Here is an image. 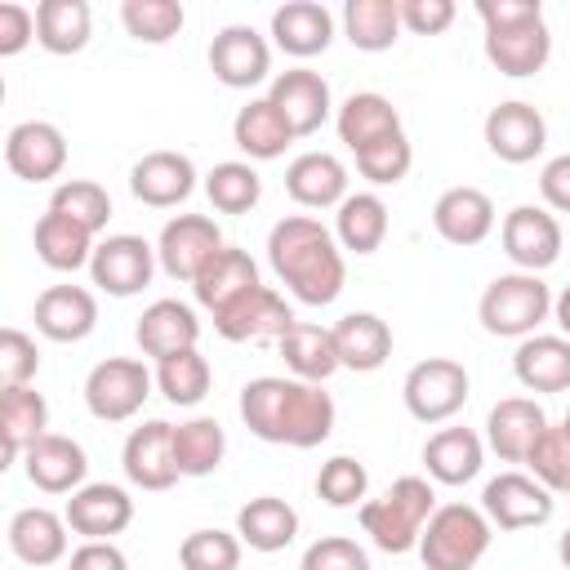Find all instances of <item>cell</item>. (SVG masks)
<instances>
[{
	"label": "cell",
	"mask_w": 570,
	"mask_h": 570,
	"mask_svg": "<svg viewBox=\"0 0 570 570\" xmlns=\"http://www.w3.org/2000/svg\"><path fill=\"white\" fill-rule=\"evenodd\" d=\"M67 570H129V561H125V552H120L111 539H85V543L71 552Z\"/></svg>",
	"instance_id": "cell-55"
},
{
	"label": "cell",
	"mask_w": 570,
	"mask_h": 570,
	"mask_svg": "<svg viewBox=\"0 0 570 570\" xmlns=\"http://www.w3.org/2000/svg\"><path fill=\"white\" fill-rule=\"evenodd\" d=\"M557 557H561V566L570 570V525L561 530V539H557Z\"/></svg>",
	"instance_id": "cell-59"
},
{
	"label": "cell",
	"mask_w": 570,
	"mask_h": 570,
	"mask_svg": "<svg viewBox=\"0 0 570 570\" xmlns=\"http://www.w3.org/2000/svg\"><path fill=\"white\" fill-rule=\"evenodd\" d=\"M485 463V445L472 428H441L436 436H428L423 445V468L432 481L441 485H463L481 472Z\"/></svg>",
	"instance_id": "cell-32"
},
{
	"label": "cell",
	"mask_w": 570,
	"mask_h": 570,
	"mask_svg": "<svg viewBox=\"0 0 570 570\" xmlns=\"http://www.w3.org/2000/svg\"><path fill=\"white\" fill-rule=\"evenodd\" d=\"M552 312V289L534 272H503L485 285L476 316L494 338H530Z\"/></svg>",
	"instance_id": "cell-5"
},
{
	"label": "cell",
	"mask_w": 570,
	"mask_h": 570,
	"mask_svg": "<svg viewBox=\"0 0 570 570\" xmlns=\"http://www.w3.org/2000/svg\"><path fill=\"white\" fill-rule=\"evenodd\" d=\"M94 36V9L85 0H40L36 4V40L49 53H80Z\"/></svg>",
	"instance_id": "cell-38"
},
{
	"label": "cell",
	"mask_w": 570,
	"mask_h": 570,
	"mask_svg": "<svg viewBox=\"0 0 570 570\" xmlns=\"http://www.w3.org/2000/svg\"><path fill=\"white\" fill-rule=\"evenodd\" d=\"M205 196L218 214H249L263 196V178L249 160H223L205 174Z\"/></svg>",
	"instance_id": "cell-43"
},
{
	"label": "cell",
	"mask_w": 570,
	"mask_h": 570,
	"mask_svg": "<svg viewBox=\"0 0 570 570\" xmlns=\"http://www.w3.org/2000/svg\"><path fill=\"white\" fill-rule=\"evenodd\" d=\"M267 263L281 285L307 307H330L347 281L343 249L334 245L330 227L312 214H289L267 232Z\"/></svg>",
	"instance_id": "cell-2"
},
{
	"label": "cell",
	"mask_w": 570,
	"mask_h": 570,
	"mask_svg": "<svg viewBox=\"0 0 570 570\" xmlns=\"http://www.w3.org/2000/svg\"><path fill=\"white\" fill-rule=\"evenodd\" d=\"M31 40H36V13L18 0H4L0 4V58L22 53Z\"/></svg>",
	"instance_id": "cell-54"
},
{
	"label": "cell",
	"mask_w": 570,
	"mask_h": 570,
	"mask_svg": "<svg viewBox=\"0 0 570 570\" xmlns=\"http://www.w3.org/2000/svg\"><path fill=\"white\" fill-rule=\"evenodd\" d=\"M294 325L289 303L272 285H254L240 298H232L223 312H214V330L227 343H249V338H281Z\"/></svg>",
	"instance_id": "cell-12"
},
{
	"label": "cell",
	"mask_w": 570,
	"mask_h": 570,
	"mask_svg": "<svg viewBox=\"0 0 570 570\" xmlns=\"http://www.w3.org/2000/svg\"><path fill=\"white\" fill-rule=\"evenodd\" d=\"M120 468H125L129 485H138V490H169L183 476L178 472V459H174V423L151 419V423L134 428L125 436Z\"/></svg>",
	"instance_id": "cell-13"
},
{
	"label": "cell",
	"mask_w": 570,
	"mask_h": 570,
	"mask_svg": "<svg viewBox=\"0 0 570 570\" xmlns=\"http://www.w3.org/2000/svg\"><path fill=\"white\" fill-rule=\"evenodd\" d=\"M334 125H338V142L356 156L361 147H370V142H379V138H387V134H401V111L383 98V94H352L343 107H338V116H334Z\"/></svg>",
	"instance_id": "cell-35"
},
{
	"label": "cell",
	"mask_w": 570,
	"mask_h": 570,
	"mask_svg": "<svg viewBox=\"0 0 570 570\" xmlns=\"http://www.w3.org/2000/svg\"><path fill=\"white\" fill-rule=\"evenodd\" d=\"M432 227L450 245H481L494 232V200L481 187H450L432 205Z\"/></svg>",
	"instance_id": "cell-23"
},
{
	"label": "cell",
	"mask_w": 570,
	"mask_h": 570,
	"mask_svg": "<svg viewBox=\"0 0 570 570\" xmlns=\"http://www.w3.org/2000/svg\"><path fill=\"white\" fill-rule=\"evenodd\" d=\"M134 338H138L142 356L165 361V356H174V352L196 347L200 321H196V312H191L187 303H178V298H156L151 307H142V316H138V325H134Z\"/></svg>",
	"instance_id": "cell-25"
},
{
	"label": "cell",
	"mask_w": 570,
	"mask_h": 570,
	"mask_svg": "<svg viewBox=\"0 0 570 570\" xmlns=\"http://www.w3.org/2000/svg\"><path fill=\"white\" fill-rule=\"evenodd\" d=\"M227 454V432L218 419H187L174 428V459H178V472L183 476H209Z\"/></svg>",
	"instance_id": "cell-42"
},
{
	"label": "cell",
	"mask_w": 570,
	"mask_h": 570,
	"mask_svg": "<svg viewBox=\"0 0 570 570\" xmlns=\"http://www.w3.org/2000/svg\"><path fill=\"white\" fill-rule=\"evenodd\" d=\"M494 539V525L472 503H441L419 539V557L428 570H472Z\"/></svg>",
	"instance_id": "cell-4"
},
{
	"label": "cell",
	"mask_w": 570,
	"mask_h": 570,
	"mask_svg": "<svg viewBox=\"0 0 570 570\" xmlns=\"http://www.w3.org/2000/svg\"><path fill=\"white\" fill-rule=\"evenodd\" d=\"M485 147L508 165H525L548 147V120L539 116V107L508 98L485 116Z\"/></svg>",
	"instance_id": "cell-16"
},
{
	"label": "cell",
	"mask_w": 570,
	"mask_h": 570,
	"mask_svg": "<svg viewBox=\"0 0 570 570\" xmlns=\"http://www.w3.org/2000/svg\"><path fill=\"white\" fill-rule=\"evenodd\" d=\"M209 71L227 85V89H254L267 80L272 71V49L254 27H223L209 40Z\"/></svg>",
	"instance_id": "cell-17"
},
{
	"label": "cell",
	"mask_w": 570,
	"mask_h": 570,
	"mask_svg": "<svg viewBox=\"0 0 570 570\" xmlns=\"http://www.w3.org/2000/svg\"><path fill=\"white\" fill-rule=\"evenodd\" d=\"M49 428V405L45 396L22 383V387H4L0 392V436H4V463H13L18 454H27V445H36Z\"/></svg>",
	"instance_id": "cell-37"
},
{
	"label": "cell",
	"mask_w": 570,
	"mask_h": 570,
	"mask_svg": "<svg viewBox=\"0 0 570 570\" xmlns=\"http://www.w3.org/2000/svg\"><path fill=\"white\" fill-rule=\"evenodd\" d=\"M285 191L303 205V209H330L347 200V169L338 156L330 151H303L289 160L285 169Z\"/></svg>",
	"instance_id": "cell-27"
},
{
	"label": "cell",
	"mask_w": 570,
	"mask_h": 570,
	"mask_svg": "<svg viewBox=\"0 0 570 570\" xmlns=\"http://www.w3.org/2000/svg\"><path fill=\"white\" fill-rule=\"evenodd\" d=\"M4 165L22 183H49L67 165V138L49 120H22L4 138Z\"/></svg>",
	"instance_id": "cell-14"
},
{
	"label": "cell",
	"mask_w": 570,
	"mask_h": 570,
	"mask_svg": "<svg viewBox=\"0 0 570 570\" xmlns=\"http://www.w3.org/2000/svg\"><path fill=\"white\" fill-rule=\"evenodd\" d=\"M22 468H27V481L36 490H45V494H76L85 485L89 459H85L80 441L58 436V432H45L36 445H27Z\"/></svg>",
	"instance_id": "cell-19"
},
{
	"label": "cell",
	"mask_w": 570,
	"mask_h": 570,
	"mask_svg": "<svg viewBox=\"0 0 570 570\" xmlns=\"http://www.w3.org/2000/svg\"><path fill=\"white\" fill-rule=\"evenodd\" d=\"M120 22H125V31H129L134 40H142V45H165V40H174V36L183 31L187 13H183L178 0H125V4H120Z\"/></svg>",
	"instance_id": "cell-45"
},
{
	"label": "cell",
	"mask_w": 570,
	"mask_h": 570,
	"mask_svg": "<svg viewBox=\"0 0 570 570\" xmlns=\"http://www.w3.org/2000/svg\"><path fill=\"white\" fill-rule=\"evenodd\" d=\"M410 165H414V147H410L405 134H387V138H379V142H370V147L356 151V169H361L374 187L401 183V178L410 174Z\"/></svg>",
	"instance_id": "cell-48"
},
{
	"label": "cell",
	"mask_w": 570,
	"mask_h": 570,
	"mask_svg": "<svg viewBox=\"0 0 570 570\" xmlns=\"http://www.w3.org/2000/svg\"><path fill=\"white\" fill-rule=\"evenodd\" d=\"M298 570H370V557L356 539L347 534H325L316 543H307Z\"/></svg>",
	"instance_id": "cell-51"
},
{
	"label": "cell",
	"mask_w": 570,
	"mask_h": 570,
	"mask_svg": "<svg viewBox=\"0 0 570 570\" xmlns=\"http://www.w3.org/2000/svg\"><path fill=\"white\" fill-rule=\"evenodd\" d=\"M548 414L539 401L530 396H503L490 419H485V441L503 463H525V454L534 450V441L543 436Z\"/></svg>",
	"instance_id": "cell-22"
},
{
	"label": "cell",
	"mask_w": 570,
	"mask_h": 570,
	"mask_svg": "<svg viewBox=\"0 0 570 570\" xmlns=\"http://www.w3.org/2000/svg\"><path fill=\"white\" fill-rule=\"evenodd\" d=\"M240 534L227 530H191L178 543V561L183 570H236L240 566Z\"/></svg>",
	"instance_id": "cell-47"
},
{
	"label": "cell",
	"mask_w": 570,
	"mask_h": 570,
	"mask_svg": "<svg viewBox=\"0 0 570 570\" xmlns=\"http://www.w3.org/2000/svg\"><path fill=\"white\" fill-rule=\"evenodd\" d=\"M365 490H370V472H365V463H356L352 454H334V459L321 463V472H316V494H321L330 508H352V503L365 499Z\"/></svg>",
	"instance_id": "cell-49"
},
{
	"label": "cell",
	"mask_w": 570,
	"mask_h": 570,
	"mask_svg": "<svg viewBox=\"0 0 570 570\" xmlns=\"http://www.w3.org/2000/svg\"><path fill=\"white\" fill-rule=\"evenodd\" d=\"M343 36L361 53H383L401 36V0H347L343 4Z\"/></svg>",
	"instance_id": "cell-40"
},
{
	"label": "cell",
	"mask_w": 570,
	"mask_h": 570,
	"mask_svg": "<svg viewBox=\"0 0 570 570\" xmlns=\"http://www.w3.org/2000/svg\"><path fill=\"white\" fill-rule=\"evenodd\" d=\"M240 419L258 441L312 450L334 432V396L303 379H249L240 387Z\"/></svg>",
	"instance_id": "cell-1"
},
{
	"label": "cell",
	"mask_w": 570,
	"mask_h": 570,
	"mask_svg": "<svg viewBox=\"0 0 570 570\" xmlns=\"http://www.w3.org/2000/svg\"><path fill=\"white\" fill-rule=\"evenodd\" d=\"M539 196H543L552 209L570 214V151H561V156H552V160L543 165V174H539Z\"/></svg>",
	"instance_id": "cell-56"
},
{
	"label": "cell",
	"mask_w": 570,
	"mask_h": 570,
	"mask_svg": "<svg viewBox=\"0 0 570 570\" xmlns=\"http://www.w3.org/2000/svg\"><path fill=\"white\" fill-rule=\"evenodd\" d=\"M196 187V165L183 151H147L134 169H129V191L151 205V209H169L183 205Z\"/></svg>",
	"instance_id": "cell-20"
},
{
	"label": "cell",
	"mask_w": 570,
	"mask_h": 570,
	"mask_svg": "<svg viewBox=\"0 0 570 570\" xmlns=\"http://www.w3.org/2000/svg\"><path fill=\"white\" fill-rule=\"evenodd\" d=\"M561 428H566V436H570V410H566V423H561Z\"/></svg>",
	"instance_id": "cell-60"
},
{
	"label": "cell",
	"mask_w": 570,
	"mask_h": 570,
	"mask_svg": "<svg viewBox=\"0 0 570 570\" xmlns=\"http://www.w3.org/2000/svg\"><path fill=\"white\" fill-rule=\"evenodd\" d=\"M36 370H40V347H36V338L9 325V330L0 334V379H4V387L31 383Z\"/></svg>",
	"instance_id": "cell-52"
},
{
	"label": "cell",
	"mask_w": 570,
	"mask_h": 570,
	"mask_svg": "<svg viewBox=\"0 0 570 570\" xmlns=\"http://www.w3.org/2000/svg\"><path fill=\"white\" fill-rule=\"evenodd\" d=\"M503 254L517 263V272H543L561 258V223L539 205H517L503 218Z\"/></svg>",
	"instance_id": "cell-11"
},
{
	"label": "cell",
	"mask_w": 570,
	"mask_h": 570,
	"mask_svg": "<svg viewBox=\"0 0 570 570\" xmlns=\"http://www.w3.org/2000/svg\"><path fill=\"white\" fill-rule=\"evenodd\" d=\"M334 347H338V365L343 370L370 374L392 356V330L374 312H347L334 325Z\"/></svg>",
	"instance_id": "cell-31"
},
{
	"label": "cell",
	"mask_w": 570,
	"mask_h": 570,
	"mask_svg": "<svg viewBox=\"0 0 570 570\" xmlns=\"http://www.w3.org/2000/svg\"><path fill=\"white\" fill-rule=\"evenodd\" d=\"M566 494H570V490H566Z\"/></svg>",
	"instance_id": "cell-61"
},
{
	"label": "cell",
	"mask_w": 570,
	"mask_h": 570,
	"mask_svg": "<svg viewBox=\"0 0 570 570\" xmlns=\"http://www.w3.org/2000/svg\"><path fill=\"white\" fill-rule=\"evenodd\" d=\"M481 512L499 530H534L552 521V490L539 485L530 472H499L481 490Z\"/></svg>",
	"instance_id": "cell-9"
},
{
	"label": "cell",
	"mask_w": 570,
	"mask_h": 570,
	"mask_svg": "<svg viewBox=\"0 0 570 570\" xmlns=\"http://www.w3.org/2000/svg\"><path fill=\"white\" fill-rule=\"evenodd\" d=\"M454 22V0H401V27L414 36H436Z\"/></svg>",
	"instance_id": "cell-53"
},
{
	"label": "cell",
	"mask_w": 570,
	"mask_h": 570,
	"mask_svg": "<svg viewBox=\"0 0 570 570\" xmlns=\"http://www.w3.org/2000/svg\"><path fill=\"white\" fill-rule=\"evenodd\" d=\"M67 525L85 539H111L120 534L129 521H134V499L129 490L120 485H107V481H94V485H80L71 499H67Z\"/></svg>",
	"instance_id": "cell-24"
},
{
	"label": "cell",
	"mask_w": 570,
	"mask_h": 570,
	"mask_svg": "<svg viewBox=\"0 0 570 570\" xmlns=\"http://www.w3.org/2000/svg\"><path fill=\"white\" fill-rule=\"evenodd\" d=\"M36 330L53 343H80L98 325V298L85 285H49L36 298Z\"/></svg>",
	"instance_id": "cell-21"
},
{
	"label": "cell",
	"mask_w": 570,
	"mask_h": 570,
	"mask_svg": "<svg viewBox=\"0 0 570 570\" xmlns=\"http://www.w3.org/2000/svg\"><path fill=\"white\" fill-rule=\"evenodd\" d=\"M156 387L165 392L169 405H200L209 392V361L196 347L174 352V356L156 361Z\"/></svg>",
	"instance_id": "cell-44"
},
{
	"label": "cell",
	"mask_w": 570,
	"mask_h": 570,
	"mask_svg": "<svg viewBox=\"0 0 570 570\" xmlns=\"http://www.w3.org/2000/svg\"><path fill=\"white\" fill-rule=\"evenodd\" d=\"M236 534L254 552H281L298 534V512L276 494H258L236 512Z\"/></svg>",
	"instance_id": "cell-34"
},
{
	"label": "cell",
	"mask_w": 570,
	"mask_h": 570,
	"mask_svg": "<svg viewBox=\"0 0 570 570\" xmlns=\"http://www.w3.org/2000/svg\"><path fill=\"white\" fill-rule=\"evenodd\" d=\"M525 468L539 485L548 490H570V436L566 428H543V436L534 441V450L525 454Z\"/></svg>",
	"instance_id": "cell-50"
},
{
	"label": "cell",
	"mask_w": 570,
	"mask_h": 570,
	"mask_svg": "<svg viewBox=\"0 0 570 570\" xmlns=\"http://www.w3.org/2000/svg\"><path fill=\"white\" fill-rule=\"evenodd\" d=\"M512 374L530 392H566L570 387V338L566 334H530L512 352Z\"/></svg>",
	"instance_id": "cell-28"
},
{
	"label": "cell",
	"mask_w": 570,
	"mask_h": 570,
	"mask_svg": "<svg viewBox=\"0 0 570 570\" xmlns=\"http://www.w3.org/2000/svg\"><path fill=\"white\" fill-rule=\"evenodd\" d=\"M254 285H263L254 258H249L245 249H236V245H223V249L200 267V276L191 281V294H196L200 307L223 312L232 298H240V294L254 289Z\"/></svg>",
	"instance_id": "cell-29"
},
{
	"label": "cell",
	"mask_w": 570,
	"mask_h": 570,
	"mask_svg": "<svg viewBox=\"0 0 570 570\" xmlns=\"http://www.w3.org/2000/svg\"><path fill=\"white\" fill-rule=\"evenodd\" d=\"M485 58L512 80L543 71V62L552 58V36H548L543 13L508 22V27H485Z\"/></svg>",
	"instance_id": "cell-15"
},
{
	"label": "cell",
	"mask_w": 570,
	"mask_h": 570,
	"mask_svg": "<svg viewBox=\"0 0 570 570\" xmlns=\"http://www.w3.org/2000/svg\"><path fill=\"white\" fill-rule=\"evenodd\" d=\"M67 530H71L67 517L49 508H22L9 521V548L27 566H53L67 557Z\"/></svg>",
	"instance_id": "cell-30"
},
{
	"label": "cell",
	"mask_w": 570,
	"mask_h": 570,
	"mask_svg": "<svg viewBox=\"0 0 570 570\" xmlns=\"http://www.w3.org/2000/svg\"><path fill=\"white\" fill-rule=\"evenodd\" d=\"M281 356L289 365L294 379L303 383H325L338 370V347H334V330L312 325V321H294L281 334Z\"/></svg>",
	"instance_id": "cell-36"
},
{
	"label": "cell",
	"mask_w": 570,
	"mask_h": 570,
	"mask_svg": "<svg viewBox=\"0 0 570 570\" xmlns=\"http://www.w3.org/2000/svg\"><path fill=\"white\" fill-rule=\"evenodd\" d=\"M272 40L276 49H285L289 58H316L330 49L334 40V18L325 4L316 0H285L272 13Z\"/></svg>",
	"instance_id": "cell-26"
},
{
	"label": "cell",
	"mask_w": 570,
	"mask_h": 570,
	"mask_svg": "<svg viewBox=\"0 0 570 570\" xmlns=\"http://www.w3.org/2000/svg\"><path fill=\"white\" fill-rule=\"evenodd\" d=\"M151 396V374L142 361L134 356H107L89 370L85 379V405L94 419L102 423H125L142 410V401Z\"/></svg>",
	"instance_id": "cell-6"
},
{
	"label": "cell",
	"mask_w": 570,
	"mask_h": 570,
	"mask_svg": "<svg viewBox=\"0 0 570 570\" xmlns=\"http://www.w3.org/2000/svg\"><path fill=\"white\" fill-rule=\"evenodd\" d=\"M552 316H557V325H561V334L570 338V285H566V289H561V294L552 298Z\"/></svg>",
	"instance_id": "cell-58"
},
{
	"label": "cell",
	"mask_w": 570,
	"mask_h": 570,
	"mask_svg": "<svg viewBox=\"0 0 570 570\" xmlns=\"http://www.w3.org/2000/svg\"><path fill=\"white\" fill-rule=\"evenodd\" d=\"M49 209H53V214H67L71 223H80V227H89V232H102L107 218H111V196H107L98 183H89V178H67V183L53 187Z\"/></svg>",
	"instance_id": "cell-46"
},
{
	"label": "cell",
	"mask_w": 570,
	"mask_h": 570,
	"mask_svg": "<svg viewBox=\"0 0 570 570\" xmlns=\"http://www.w3.org/2000/svg\"><path fill=\"white\" fill-rule=\"evenodd\" d=\"M218 249H223V232H218V223L205 218V214H178V218H169V223L160 227V240H156V258H160L165 276L187 281V285L200 276V267H205Z\"/></svg>",
	"instance_id": "cell-10"
},
{
	"label": "cell",
	"mask_w": 570,
	"mask_h": 570,
	"mask_svg": "<svg viewBox=\"0 0 570 570\" xmlns=\"http://www.w3.org/2000/svg\"><path fill=\"white\" fill-rule=\"evenodd\" d=\"M401 396H405V410L419 423H445L468 401V370L450 356H428V361L410 365V374L401 383Z\"/></svg>",
	"instance_id": "cell-7"
},
{
	"label": "cell",
	"mask_w": 570,
	"mask_h": 570,
	"mask_svg": "<svg viewBox=\"0 0 570 570\" xmlns=\"http://www.w3.org/2000/svg\"><path fill=\"white\" fill-rule=\"evenodd\" d=\"M476 13H481L485 27H508V22L543 13V4L539 0H476Z\"/></svg>",
	"instance_id": "cell-57"
},
{
	"label": "cell",
	"mask_w": 570,
	"mask_h": 570,
	"mask_svg": "<svg viewBox=\"0 0 570 570\" xmlns=\"http://www.w3.org/2000/svg\"><path fill=\"white\" fill-rule=\"evenodd\" d=\"M156 263H160V258H156V249H151L142 236L120 232V236L98 240V249H94V258H89V276H94V285L107 289L111 298H134V294H142V289L151 285Z\"/></svg>",
	"instance_id": "cell-8"
},
{
	"label": "cell",
	"mask_w": 570,
	"mask_h": 570,
	"mask_svg": "<svg viewBox=\"0 0 570 570\" xmlns=\"http://www.w3.org/2000/svg\"><path fill=\"white\" fill-rule=\"evenodd\" d=\"M94 249L98 245H94V232L89 227L71 223L67 214H53V209L40 214V223H36V254H40L45 267L76 272V267H85L94 258Z\"/></svg>",
	"instance_id": "cell-39"
},
{
	"label": "cell",
	"mask_w": 570,
	"mask_h": 570,
	"mask_svg": "<svg viewBox=\"0 0 570 570\" xmlns=\"http://www.w3.org/2000/svg\"><path fill=\"white\" fill-rule=\"evenodd\" d=\"M334 236L352 254H374L383 245V236H387V205L374 191L347 196L338 205V214H334Z\"/></svg>",
	"instance_id": "cell-41"
},
{
	"label": "cell",
	"mask_w": 570,
	"mask_h": 570,
	"mask_svg": "<svg viewBox=\"0 0 570 570\" xmlns=\"http://www.w3.org/2000/svg\"><path fill=\"white\" fill-rule=\"evenodd\" d=\"M267 98H272V107L289 120L294 138L316 134V129L330 120V107H334V102H330V85H325L321 71H312V67H289V71L272 76Z\"/></svg>",
	"instance_id": "cell-18"
},
{
	"label": "cell",
	"mask_w": 570,
	"mask_h": 570,
	"mask_svg": "<svg viewBox=\"0 0 570 570\" xmlns=\"http://www.w3.org/2000/svg\"><path fill=\"white\" fill-rule=\"evenodd\" d=\"M436 512V490L428 476H396L383 499L361 503V530L374 539V548L383 552H410L423 539L428 517Z\"/></svg>",
	"instance_id": "cell-3"
},
{
	"label": "cell",
	"mask_w": 570,
	"mask_h": 570,
	"mask_svg": "<svg viewBox=\"0 0 570 570\" xmlns=\"http://www.w3.org/2000/svg\"><path fill=\"white\" fill-rule=\"evenodd\" d=\"M232 142L249 156V160H276L285 156V147L294 142L289 120L272 107V98H249L236 120H232Z\"/></svg>",
	"instance_id": "cell-33"
}]
</instances>
